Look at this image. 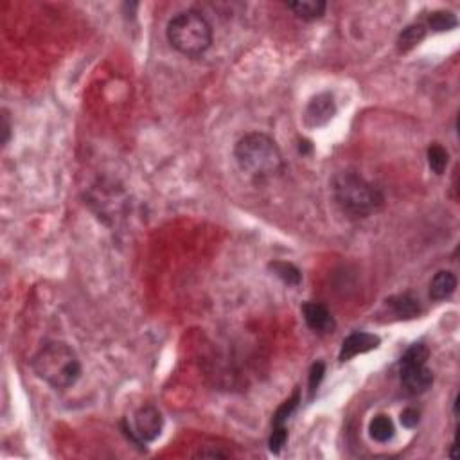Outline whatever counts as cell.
<instances>
[{
    "mask_svg": "<svg viewBox=\"0 0 460 460\" xmlns=\"http://www.w3.org/2000/svg\"><path fill=\"white\" fill-rule=\"evenodd\" d=\"M34 374L54 391H67L78 383L81 376V362L70 345L51 342L43 345L31 362Z\"/></svg>",
    "mask_w": 460,
    "mask_h": 460,
    "instance_id": "6da1fadb",
    "label": "cell"
},
{
    "mask_svg": "<svg viewBox=\"0 0 460 460\" xmlns=\"http://www.w3.org/2000/svg\"><path fill=\"white\" fill-rule=\"evenodd\" d=\"M234 157L241 171L254 178H270L283 171V153L279 146L272 137L259 131L239 139Z\"/></svg>",
    "mask_w": 460,
    "mask_h": 460,
    "instance_id": "7a4b0ae2",
    "label": "cell"
},
{
    "mask_svg": "<svg viewBox=\"0 0 460 460\" xmlns=\"http://www.w3.org/2000/svg\"><path fill=\"white\" fill-rule=\"evenodd\" d=\"M336 204L353 218H367L383 207V195L358 173L342 171L333 178Z\"/></svg>",
    "mask_w": 460,
    "mask_h": 460,
    "instance_id": "3957f363",
    "label": "cell"
},
{
    "mask_svg": "<svg viewBox=\"0 0 460 460\" xmlns=\"http://www.w3.org/2000/svg\"><path fill=\"white\" fill-rule=\"evenodd\" d=\"M168 42L184 56H201L212 45V28L204 14L195 10L173 17L166 29Z\"/></svg>",
    "mask_w": 460,
    "mask_h": 460,
    "instance_id": "277c9868",
    "label": "cell"
},
{
    "mask_svg": "<svg viewBox=\"0 0 460 460\" xmlns=\"http://www.w3.org/2000/svg\"><path fill=\"white\" fill-rule=\"evenodd\" d=\"M162 414L151 404H146L131 415V421L122 423V432L135 446L142 448L148 442H153L162 433Z\"/></svg>",
    "mask_w": 460,
    "mask_h": 460,
    "instance_id": "5b68a950",
    "label": "cell"
},
{
    "mask_svg": "<svg viewBox=\"0 0 460 460\" xmlns=\"http://www.w3.org/2000/svg\"><path fill=\"white\" fill-rule=\"evenodd\" d=\"M335 113L336 105L333 94L322 92L307 102L306 112H304V124L309 128H320V126L327 124L335 117Z\"/></svg>",
    "mask_w": 460,
    "mask_h": 460,
    "instance_id": "8992f818",
    "label": "cell"
},
{
    "mask_svg": "<svg viewBox=\"0 0 460 460\" xmlns=\"http://www.w3.org/2000/svg\"><path fill=\"white\" fill-rule=\"evenodd\" d=\"M401 385L410 395H421L433 385V372L423 365H404L399 367Z\"/></svg>",
    "mask_w": 460,
    "mask_h": 460,
    "instance_id": "52a82bcc",
    "label": "cell"
},
{
    "mask_svg": "<svg viewBox=\"0 0 460 460\" xmlns=\"http://www.w3.org/2000/svg\"><path fill=\"white\" fill-rule=\"evenodd\" d=\"M380 336L371 335V333H353L344 340L342 349H340V362H347V360L358 356V354L369 353L374 349L380 347Z\"/></svg>",
    "mask_w": 460,
    "mask_h": 460,
    "instance_id": "ba28073f",
    "label": "cell"
},
{
    "mask_svg": "<svg viewBox=\"0 0 460 460\" xmlns=\"http://www.w3.org/2000/svg\"><path fill=\"white\" fill-rule=\"evenodd\" d=\"M303 315L306 320L307 327L318 333H327L333 331L335 327V320L331 313L327 311V307L320 303H306L303 306Z\"/></svg>",
    "mask_w": 460,
    "mask_h": 460,
    "instance_id": "9c48e42d",
    "label": "cell"
},
{
    "mask_svg": "<svg viewBox=\"0 0 460 460\" xmlns=\"http://www.w3.org/2000/svg\"><path fill=\"white\" fill-rule=\"evenodd\" d=\"M457 289V277L448 270L437 272L430 283V297L433 300H444L450 298Z\"/></svg>",
    "mask_w": 460,
    "mask_h": 460,
    "instance_id": "30bf717a",
    "label": "cell"
},
{
    "mask_svg": "<svg viewBox=\"0 0 460 460\" xmlns=\"http://www.w3.org/2000/svg\"><path fill=\"white\" fill-rule=\"evenodd\" d=\"M386 304L392 307V311L399 318H415V316L421 315V304L415 297L408 295V293H403V295H394L386 300Z\"/></svg>",
    "mask_w": 460,
    "mask_h": 460,
    "instance_id": "8fae6325",
    "label": "cell"
},
{
    "mask_svg": "<svg viewBox=\"0 0 460 460\" xmlns=\"http://www.w3.org/2000/svg\"><path fill=\"white\" fill-rule=\"evenodd\" d=\"M289 10L303 20H316L326 13V2L322 0H298V2H289Z\"/></svg>",
    "mask_w": 460,
    "mask_h": 460,
    "instance_id": "7c38bea8",
    "label": "cell"
},
{
    "mask_svg": "<svg viewBox=\"0 0 460 460\" xmlns=\"http://www.w3.org/2000/svg\"><path fill=\"white\" fill-rule=\"evenodd\" d=\"M424 36H426L424 23H412L408 28H404L399 36H397V49L401 52L412 51L414 47H417L419 43L423 42Z\"/></svg>",
    "mask_w": 460,
    "mask_h": 460,
    "instance_id": "4fadbf2b",
    "label": "cell"
},
{
    "mask_svg": "<svg viewBox=\"0 0 460 460\" xmlns=\"http://www.w3.org/2000/svg\"><path fill=\"white\" fill-rule=\"evenodd\" d=\"M369 432H371V437L377 442H388L392 441L395 433L394 423L388 415H376L372 419L371 424H369Z\"/></svg>",
    "mask_w": 460,
    "mask_h": 460,
    "instance_id": "5bb4252c",
    "label": "cell"
},
{
    "mask_svg": "<svg viewBox=\"0 0 460 460\" xmlns=\"http://www.w3.org/2000/svg\"><path fill=\"white\" fill-rule=\"evenodd\" d=\"M270 270L274 272L284 284L288 286H298L303 281V274L297 266H293L292 263H284V261H274L270 263Z\"/></svg>",
    "mask_w": 460,
    "mask_h": 460,
    "instance_id": "9a60e30c",
    "label": "cell"
},
{
    "mask_svg": "<svg viewBox=\"0 0 460 460\" xmlns=\"http://www.w3.org/2000/svg\"><path fill=\"white\" fill-rule=\"evenodd\" d=\"M428 25L433 29V31H451V29L457 28V17L451 11L446 10H439L433 11L430 14V19H428Z\"/></svg>",
    "mask_w": 460,
    "mask_h": 460,
    "instance_id": "2e32d148",
    "label": "cell"
},
{
    "mask_svg": "<svg viewBox=\"0 0 460 460\" xmlns=\"http://www.w3.org/2000/svg\"><path fill=\"white\" fill-rule=\"evenodd\" d=\"M448 158H450V155L441 144H432L428 148V166L435 175H442L446 171Z\"/></svg>",
    "mask_w": 460,
    "mask_h": 460,
    "instance_id": "e0dca14e",
    "label": "cell"
},
{
    "mask_svg": "<svg viewBox=\"0 0 460 460\" xmlns=\"http://www.w3.org/2000/svg\"><path fill=\"white\" fill-rule=\"evenodd\" d=\"M428 356H430V351L424 344H414L412 347L406 349V353L401 356L399 360V367L404 365H423L426 363Z\"/></svg>",
    "mask_w": 460,
    "mask_h": 460,
    "instance_id": "ac0fdd59",
    "label": "cell"
},
{
    "mask_svg": "<svg viewBox=\"0 0 460 460\" xmlns=\"http://www.w3.org/2000/svg\"><path fill=\"white\" fill-rule=\"evenodd\" d=\"M298 401H300V394H298L297 391L288 401H284V403L281 404L279 410H277L274 415V426H284V424H286L289 415H292L293 412H295V408H297Z\"/></svg>",
    "mask_w": 460,
    "mask_h": 460,
    "instance_id": "d6986e66",
    "label": "cell"
},
{
    "mask_svg": "<svg viewBox=\"0 0 460 460\" xmlns=\"http://www.w3.org/2000/svg\"><path fill=\"white\" fill-rule=\"evenodd\" d=\"M286 441H288V430H286V426H274V430H272V435H270V441H268L270 451L275 453V455L281 453V450L284 448Z\"/></svg>",
    "mask_w": 460,
    "mask_h": 460,
    "instance_id": "ffe728a7",
    "label": "cell"
},
{
    "mask_svg": "<svg viewBox=\"0 0 460 460\" xmlns=\"http://www.w3.org/2000/svg\"><path fill=\"white\" fill-rule=\"evenodd\" d=\"M324 374H326V365L322 362L313 363L311 371H309V397H313L315 392L318 391V385H320Z\"/></svg>",
    "mask_w": 460,
    "mask_h": 460,
    "instance_id": "44dd1931",
    "label": "cell"
},
{
    "mask_svg": "<svg viewBox=\"0 0 460 460\" xmlns=\"http://www.w3.org/2000/svg\"><path fill=\"white\" fill-rule=\"evenodd\" d=\"M419 419H421L419 410L406 408V410H403V414H401V424H403L404 428L412 430V428H415L419 424Z\"/></svg>",
    "mask_w": 460,
    "mask_h": 460,
    "instance_id": "7402d4cb",
    "label": "cell"
},
{
    "mask_svg": "<svg viewBox=\"0 0 460 460\" xmlns=\"http://www.w3.org/2000/svg\"><path fill=\"white\" fill-rule=\"evenodd\" d=\"M11 137V124H10V113L2 110V146L8 144Z\"/></svg>",
    "mask_w": 460,
    "mask_h": 460,
    "instance_id": "603a6c76",
    "label": "cell"
}]
</instances>
